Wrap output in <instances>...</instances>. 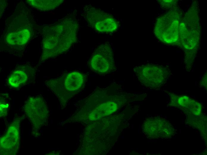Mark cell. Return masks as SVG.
<instances>
[{"mask_svg": "<svg viewBox=\"0 0 207 155\" xmlns=\"http://www.w3.org/2000/svg\"><path fill=\"white\" fill-rule=\"evenodd\" d=\"M78 28L75 13H73L45 27L40 61L56 57L68 50L76 41Z\"/></svg>", "mask_w": 207, "mask_h": 155, "instance_id": "obj_1", "label": "cell"}, {"mask_svg": "<svg viewBox=\"0 0 207 155\" xmlns=\"http://www.w3.org/2000/svg\"><path fill=\"white\" fill-rule=\"evenodd\" d=\"M20 10L15 14L16 18H13L9 25L6 34L5 41L12 46H21L24 45L29 40L32 35V24L31 18L28 13Z\"/></svg>", "mask_w": 207, "mask_h": 155, "instance_id": "obj_2", "label": "cell"}, {"mask_svg": "<svg viewBox=\"0 0 207 155\" xmlns=\"http://www.w3.org/2000/svg\"><path fill=\"white\" fill-rule=\"evenodd\" d=\"M197 10L191 8L186 13L179 29L181 44L186 51L194 50L199 42L200 29Z\"/></svg>", "mask_w": 207, "mask_h": 155, "instance_id": "obj_3", "label": "cell"}, {"mask_svg": "<svg viewBox=\"0 0 207 155\" xmlns=\"http://www.w3.org/2000/svg\"><path fill=\"white\" fill-rule=\"evenodd\" d=\"M177 13L170 11L156 20L154 32L157 38L164 43L171 44L178 39L180 22Z\"/></svg>", "mask_w": 207, "mask_h": 155, "instance_id": "obj_4", "label": "cell"}, {"mask_svg": "<svg viewBox=\"0 0 207 155\" xmlns=\"http://www.w3.org/2000/svg\"><path fill=\"white\" fill-rule=\"evenodd\" d=\"M134 71L139 80L145 86L156 88L165 83L170 73L167 68L152 64L136 67Z\"/></svg>", "mask_w": 207, "mask_h": 155, "instance_id": "obj_5", "label": "cell"}, {"mask_svg": "<svg viewBox=\"0 0 207 155\" xmlns=\"http://www.w3.org/2000/svg\"><path fill=\"white\" fill-rule=\"evenodd\" d=\"M83 15L88 25L98 32H112L118 28V23L111 14L90 5L84 7Z\"/></svg>", "mask_w": 207, "mask_h": 155, "instance_id": "obj_6", "label": "cell"}, {"mask_svg": "<svg viewBox=\"0 0 207 155\" xmlns=\"http://www.w3.org/2000/svg\"><path fill=\"white\" fill-rule=\"evenodd\" d=\"M113 52L109 44H102L95 50L89 64L92 71L99 74H106L115 70Z\"/></svg>", "mask_w": 207, "mask_h": 155, "instance_id": "obj_7", "label": "cell"}, {"mask_svg": "<svg viewBox=\"0 0 207 155\" xmlns=\"http://www.w3.org/2000/svg\"><path fill=\"white\" fill-rule=\"evenodd\" d=\"M36 70L34 67L26 64L18 66L8 76L7 82L11 87L18 88L34 82Z\"/></svg>", "mask_w": 207, "mask_h": 155, "instance_id": "obj_8", "label": "cell"}, {"mask_svg": "<svg viewBox=\"0 0 207 155\" xmlns=\"http://www.w3.org/2000/svg\"><path fill=\"white\" fill-rule=\"evenodd\" d=\"M85 77L82 73L74 71L51 79V82L53 87L72 92L79 89L82 86Z\"/></svg>", "mask_w": 207, "mask_h": 155, "instance_id": "obj_9", "label": "cell"}, {"mask_svg": "<svg viewBox=\"0 0 207 155\" xmlns=\"http://www.w3.org/2000/svg\"><path fill=\"white\" fill-rule=\"evenodd\" d=\"M116 103L108 101L99 104L90 114V120H94L102 117L109 115L115 112L118 108Z\"/></svg>", "mask_w": 207, "mask_h": 155, "instance_id": "obj_10", "label": "cell"}, {"mask_svg": "<svg viewBox=\"0 0 207 155\" xmlns=\"http://www.w3.org/2000/svg\"><path fill=\"white\" fill-rule=\"evenodd\" d=\"M15 127L13 132V127H12V131H11L10 127L9 128V132L7 133V134L4 138L2 137L1 140H3L4 145H6L4 147H6V149H9L11 151V150L15 149L17 147L18 144L19 134L18 131L16 132L18 130L15 128ZM14 129V128H13Z\"/></svg>", "mask_w": 207, "mask_h": 155, "instance_id": "obj_11", "label": "cell"}, {"mask_svg": "<svg viewBox=\"0 0 207 155\" xmlns=\"http://www.w3.org/2000/svg\"><path fill=\"white\" fill-rule=\"evenodd\" d=\"M29 4L41 10L54 9L61 4L63 0H28Z\"/></svg>", "mask_w": 207, "mask_h": 155, "instance_id": "obj_12", "label": "cell"}, {"mask_svg": "<svg viewBox=\"0 0 207 155\" xmlns=\"http://www.w3.org/2000/svg\"><path fill=\"white\" fill-rule=\"evenodd\" d=\"M6 94L1 95L0 97V114L4 115L7 113L8 107V103L7 99V97Z\"/></svg>", "mask_w": 207, "mask_h": 155, "instance_id": "obj_13", "label": "cell"}, {"mask_svg": "<svg viewBox=\"0 0 207 155\" xmlns=\"http://www.w3.org/2000/svg\"><path fill=\"white\" fill-rule=\"evenodd\" d=\"M159 1V3L166 4V7L165 8L167 9L169 7H170L172 5L174 4L175 1L172 0H160Z\"/></svg>", "mask_w": 207, "mask_h": 155, "instance_id": "obj_14", "label": "cell"}]
</instances>
